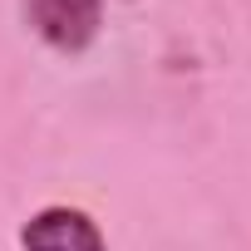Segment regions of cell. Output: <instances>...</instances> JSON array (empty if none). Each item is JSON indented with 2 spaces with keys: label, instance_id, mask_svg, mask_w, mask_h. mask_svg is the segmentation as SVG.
Returning <instances> with one entry per match:
<instances>
[{
  "label": "cell",
  "instance_id": "obj_1",
  "mask_svg": "<svg viewBox=\"0 0 251 251\" xmlns=\"http://www.w3.org/2000/svg\"><path fill=\"white\" fill-rule=\"evenodd\" d=\"M25 20L30 30L59 50V54H84L99 40L103 25V0H25Z\"/></svg>",
  "mask_w": 251,
  "mask_h": 251
},
{
  "label": "cell",
  "instance_id": "obj_2",
  "mask_svg": "<svg viewBox=\"0 0 251 251\" xmlns=\"http://www.w3.org/2000/svg\"><path fill=\"white\" fill-rule=\"evenodd\" d=\"M20 251H108V241L89 212L45 207L20 226Z\"/></svg>",
  "mask_w": 251,
  "mask_h": 251
}]
</instances>
